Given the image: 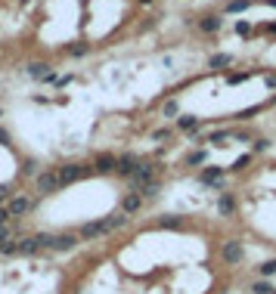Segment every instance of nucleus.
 <instances>
[{"instance_id": "2eb2a0df", "label": "nucleus", "mask_w": 276, "mask_h": 294, "mask_svg": "<svg viewBox=\"0 0 276 294\" xmlns=\"http://www.w3.org/2000/svg\"><path fill=\"white\" fill-rule=\"evenodd\" d=\"M221 176H223L221 167H205L202 171V183H221Z\"/></svg>"}, {"instance_id": "a878e982", "label": "nucleus", "mask_w": 276, "mask_h": 294, "mask_svg": "<svg viewBox=\"0 0 276 294\" xmlns=\"http://www.w3.org/2000/svg\"><path fill=\"white\" fill-rule=\"evenodd\" d=\"M202 158H205L202 152H192V155H189V164H199V161H202Z\"/></svg>"}, {"instance_id": "f8f14e48", "label": "nucleus", "mask_w": 276, "mask_h": 294, "mask_svg": "<svg viewBox=\"0 0 276 294\" xmlns=\"http://www.w3.org/2000/svg\"><path fill=\"white\" fill-rule=\"evenodd\" d=\"M217 211H221V217H230L233 211H236V201H233L230 195H221V201H217Z\"/></svg>"}, {"instance_id": "aec40b11", "label": "nucleus", "mask_w": 276, "mask_h": 294, "mask_svg": "<svg viewBox=\"0 0 276 294\" xmlns=\"http://www.w3.org/2000/svg\"><path fill=\"white\" fill-rule=\"evenodd\" d=\"M158 226H162V229H177V226H180V217H165Z\"/></svg>"}, {"instance_id": "5701e85b", "label": "nucleus", "mask_w": 276, "mask_h": 294, "mask_svg": "<svg viewBox=\"0 0 276 294\" xmlns=\"http://www.w3.org/2000/svg\"><path fill=\"white\" fill-rule=\"evenodd\" d=\"M248 161H252V155H242V158H236V164H233V171H242V167H248Z\"/></svg>"}, {"instance_id": "20e7f679", "label": "nucleus", "mask_w": 276, "mask_h": 294, "mask_svg": "<svg viewBox=\"0 0 276 294\" xmlns=\"http://www.w3.org/2000/svg\"><path fill=\"white\" fill-rule=\"evenodd\" d=\"M140 208H143V195L140 192H130V195L121 198V214H137Z\"/></svg>"}, {"instance_id": "6e6552de", "label": "nucleus", "mask_w": 276, "mask_h": 294, "mask_svg": "<svg viewBox=\"0 0 276 294\" xmlns=\"http://www.w3.org/2000/svg\"><path fill=\"white\" fill-rule=\"evenodd\" d=\"M37 251H40L37 235H28V239H22V242H19V254H25V257H28V254H37Z\"/></svg>"}, {"instance_id": "cd10ccee", "label": "nucleus", "mask_w": 276, "mask_h": 294, "mask_svg": "<svg viewBox=\"0 0 276 294\" xmlns=\"http://www.w3.org/2000/svg\"><path fill=\"white\" fill-rule=\"evenodd\" d=\"M6 195H10V186H6V183H3V186H0V201H3Z\"/></svg>"}, {"instance_id": "bb28decb", "label": "nucleus", "mask_w": 276, "mask_h": 294, "mask_svg": "<svg viewBox=\"0 0 276 294\" xmlns=\"http://www.w3.org/2000/svg\"><path fill=\"white\" fill-rule=\"evenodd\" d=\"M6 220H10V214H6V208H0V226H6Z\"/></svg>"}, {"instance_id": "f3484780", "label": "nucleus", "mask_w": 276, "mask_h": 294, "mask_svg": "<svg viewBox=\"0 0 276 294\" xmlns=\"http://www.w3.org/2000/svg\"><path fill=\"white\" fill-rule=\"evenodd\" d=\"M177 124H180V130H189V133H192V130L199 127V121H196V118H192V115H183V118H180Z\"/></svg>"}, {"instance_id": "9d476101", "label": "nucleus", "mask_w": 276, "mask_h": 294, "mask_svg": "<svg viewBox=\"0 0 276 294\" xmlns=\"http://www.w3.org/2000/svg\"><path fill=\"white\" fill-rule=\"evenodd\" d=\"M103 232H106V229H103V223H84V226L78 229L81 239H96V235H103Z\"/></svg>"}, {"instance_id": "1a4fd4ad", "label": "nucleus", "mask_w": 276, "mask_h": 294, "mask_svg": "<svg viewBox=\"0 0 276 294\" xmlns=\"http://www.w3.org/2000/svg\"><path fill=\"white\" fill-rule=\"evenodd\" d=\"M115 164H118V158H112V155H96V171H99V173H112Z\"/></svg>"}, {"instance_id": "0eeeda50", "label": "nucleus", "mask_w": 276, "mask_h": 294, "mask_svg": "<svg viewBox=\"0 0 276 294\" xmlns=\"http://www.w3.org/2000/svg\"><path fill=\"white\" fill-rule=\"evenodd\" d=\"M137 158L133 155H124V158H118V164H115V171H118L121 176H133V171H137Z\"/></svg>"}, {"instance_id": "9b49d317", "label": "nucleus", "mask_w": 276, "mask_h": 294, "mask_svg": "<svg viewBox=\"0 0 276 294\" xmlns=\"http://www.w3.org/2000/svg\"><path fill=\"white\" fill-rule=\"evenodd\" d=\"M128 223V214H115V217H109V220H103V229L106 232H115L118 226H124Z\"/></svg>"}, {"instance_id": "c756f323", "label": "nucleus", "mask_w": 276, "mask_h": 294, "mask_svg": "<svg viewBox=\"0 0 276 294\" xmlns=\"http://www.w3.org/2000/svg\"><path fill=\"white\" fill-rule=\"evenodd\" d=\"M6 139H10V137H6V133H3V130H0V142H6Z\"/></svg>"}, {"instance_id": "423d86ee", "label": "nucleus", "mask_w": 276, "mask_h": 294, "mask_svg": "<svg viewBox=\"0 0 276 294\" xmlns=\"http://www.w3.org/2000/svg\"><path fill=\"white\" fill-rule=\"evenodd\" d=\"M28 208H31V201L25 198V195H19V198H13V201H10L6 214H10V217H22V214H28Z\"/></svg>"}, {"instance_id": "7c9ffc66", "label": "nucleus", "mask_w": 276, "mask_h": 294, "mask_svg": "<svg viewBox=\"0 0 276 294\" xmlns=\"http://www.w3.org/2000/svg\"><path fill=\"white\" fill-rule=\"evenodd\" d=\"M137 3H146V6H149V3H152V0H137Z\"/></svg>"}, {"instance_id": "4be33fe9", "label": "nucleus", "mask_w": 276, "mask_h": 294, "mask_svg": "<svg viewBox=\"0 0 276 294\" xmlns=\"http://www.w3.org/2000/svg\"><path fill=\"white\" fill-rule=\"evenodd\" d=\"M261 276H276V260H267V263H261Z\"/></svg>"}, {"instance_id": "393cba45", "label": "nucleus", "mask_w": 276, "mask_h": 294, "mask_svg": "<svg viewBox=\"0 0 276 294\" xmlns=\"http://www.w3.org/2000/svg\"><path fill=\"white\" fill-rule=\"evenodd\" d=\"M165 115H168V118H171V115H177V103H174V99H171L168 105H165Z\"/></svg>"}, {"instance_id": "f03ea898", "label": "nucleus", "mask_w": 276, "mask_h": 294, "mask_svg": "<svg viewBox=\"0 0 276 294\" xmlns=\"http://www.w3.org/2000/svg\"><path fill=\"white\" fill-rule=\"evenodd\" d=\"M56 173H59V183H62V186H69V183L81 180V176L87 173V167H84V164H62Z\"/></svg>"}, {"instance_id": "7ed1b4c3", "label": "nucleus", "mask_w": 276, "mask_h": 294, "mask_svg": "<svg viewBox=\"0 0 276 294\" xmlns=\"http://www.w3.org/2000/svg\"><path fill=\"white\" fill-rule=\"evenodd\" d=\"M59 186H62V183H59V173H56V171H47V173L37 176V189L40 192H56Z\"/></svg>"}, {"instance_id": "f257e3e1", "label": "nucleus", "mask_w": 276, "mask_h": 294, "mask_svg": "<svg viewBox=\"0 0 276 294\" xmlns=\"http://www.w3.org/2000/svg\"><path fill=\"white\" fill-rule=\"evenodd\" d=\"M221 260L223 263H230V266H236L245 260V251H242V245L236 239H230V242H223V248H221Z\"/></svg>"}, {"instance_id": "b1692460", "label": "nucleus", "mask_w": 276, "mask_h": 294, "mask_svg": "<svg viewBox=\"0 0 276 294\" xmlns=\"http://www.w3.org/2000/svg\"><path fill=\"white\" fill-rule=\"evenodd\" d=\"M69 53H74V56H84V53H87V47H84V44H74V47H69Z\"/></svg>"}, {"instance_id": "a211bd4d", "label": "nucleus", "mask_w": 276, "mask_h": 294, "mask_svg": "<svg viewBox=\"0 0 276 294\" xmlns=\"http://www.w3.org/2000/svg\"><path fill=\"white\" fill-rule=\"evenodd\" d=\"M242 10H248V0H230L227 3V13H242Z\"/></svg>"}, {"instance_id": "c85d7f7f", "label": "nucleus", "mask_w": 276, "mask_h": 294, "mask_svg": "<svg viewBox=\"0 0 276 294\" xmlns=\"http://www.w3.org/2000/svg\"><path fill=\"white\" fill-rule=\"evenodd\" d=\"M267 87H276V74H267Z\"/></svg>"}, {"instance_id": "412c9836", "label": "nucleus", "mask_w": 276, "mask_h": 294, "mask_svg": "<svg viewBox=\"0 0 276 294\" xmlns=\"http://www.w3.org/2000/svg\"><path fill=\"white\" fill-rule=\"evenodd\" d=\"M227 139H230V133H227V130H217V133H211V142H214V146H223Z\"/></svg>"}, {"instance_id": "4468645a", "label": "nucleus", "mask_w": 276, "mask_h": 294, "mask_svg": "<svg viewBox=\"0 0 276 294\" xmlns=\"http://www.w3.org/2000/svg\"><path fill=\"white\" fill-rule=\"evenodd\" d=\"M28 74H31V78H50V65H44V62H31V65H28Z\"/></svg>"}, {"instance_id": "dca6fc26", "label": "nucleus", "mask_w": 276, "mask_h": 294, "mask_svg": "<svg viewBox=\"0 0 276 294\" xmlns=\"http://www.w3.org/2000/svg\"><path fill=\"white\" fill-rule=\"evenodd\" d=\"M208 65H211V69H223V65H230V56L227 53H217V56L208 59Z\"/></svg>"}, {"instance_id": "39448f33", "label": "nucleus", "mask_w": 276, "mask_h": 294, "mask_svg": "<svg viewBox=\"0 0 276 294\" xmlns=\"http://www.w3.org/2000/svg\"><path fill=\"white\" fill-rule=\"evenodd\" d=\"M78 245V235L74 232H62V235H53V248L56 251H72Z\"/></svg>"}, {"instance_id": "ddd939ff", "label": "nucleus", "mask_w": 276, "mask_h": 294, "mask_svg": "<svg viewBox=\"0 0 276 294\" xmlns=\"http://www.w3.org/2000/svg\"><path fill=\"white\" fill-rule=\"evenodd\" d=\"M202 31H205V35L221 31V16H205V19H202Z\"/></svg>"}, {"instance_id": "6ab92c4d", "label": "nucleus", "mask_w": 276, "mask_h": 294, "mask_svg": "<svg viewBox=\"0 0 276 294\" xmlns=\"http://www.w3.org/2000/svg\"><path fill=\"white\" fill-rule=\"evenodd\" d=\"M252 291H255V294H276V288H273L270 282H258V285H255Z\"/></svg>"}]
</instances>
